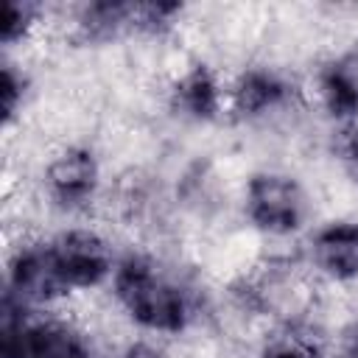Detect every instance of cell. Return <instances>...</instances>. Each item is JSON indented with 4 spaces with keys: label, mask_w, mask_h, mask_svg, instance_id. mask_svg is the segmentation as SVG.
<instances>
[{
    "label": "cell",
    "mask_w": 358,
    "mask_h": 358,
    "mask_svg": "<svg viewBox=\"0 0 358 358\" xmlns=\"http://www.w3.org/2000/svg\"><path fill=\"white\" fill-rule=\"evenodd\" d=\"M310 268L336 285L358 280V218H333L310 232Z\"/></svg>",
    "instance_id": "obj_9"
},
{
    "label": "cell",
    "mask_w": 358,
    "mask_h": 358,
    "mask_svg": "<svg viewBox=\"0 0 358 358\" xmlns=\"http://www.w3.org/2000/svg\"><path fill=\"white\" fill-rule=\"evenodd\" d=\"M3 358H98L90 338L70 322L36 316V310L6 296L3 302Z\"/></svg>",
    "instance_id": "obj_2"
},
{
    "label": "cell",
    "mask_w": 358,
    "mask_h": 358,
    "mask_svg": "<svg viewBox=\"0 0 358 358\" xmlns=\"http://www.w3.org/2000/svg\"><path fill=\"white\" fill-rule=\"evenodd\" d=\"M6 296L36 310L45 305H53L67 294L62 285L48 241H22L8 252L6 260Z\"/></svg>",
    "instance_id": "obj_6"
},
{
    "label": "cell",
    "mask_w": 358,
    "mask_h": 358,
    "mask_svg": "<svg viewBox=\"0 0 358 358\" xmlns=\"http://www.w3.org/2000/svg\"><path fill=\"white\" fill-rule=\"evenodd\" d=\"M257 358H324V355H322V347L310 336L288 330L282 336L268 338Z\"/></svg>",
    "instance_id": "obj_15"
},
{
    "label": "cell",
    "mask_w": 358,
    "mask_h": 358,
    "mask_svg": "<svg viewBox=\"0 0 358 358\" xmlns=\"http://www.w3.org/2000/svg\"><path fill=\"white\" fill-rule=\"evenodd\" d=\"M333 159L344 171V176L358 185V120L338 126L333 137Z\"/></svg>",
    "instance_id": "obj_16"
},
{
    "label": "cell",
    "mask_w": 358,
    "mask_h": 358,
    "mask_svg": "<svg viewBox=\"0 0 358 358\" xmlns=\"http://www.w3.org/2000/svg\"><path fill=\"white\" fill-rule=\"evenodd\" d=\"M42 185L56 210L84 213L95 204L101 190V159L90 145H64L48 159Z\"/></svg>",
    "instance_id": "obj_5"
},
{
    "label": "cell",
    "mask_w": 358,
    "mask_h": 358,
    "mask_svg": "<svg viewBox=\"0 0 358 358\" xmlns=\"http://www.w3.org/2000/svg\"><path fill=\"white\" fill-rule=\"evenodd\" d=\"M134 3H112L95 0L76 8L73 36L81 45H109L120 36H131Z\"/></svg>",
    "instance_id": "obj_11"
},
{
    "label": "cell",
    "mask_w": 358,
    "mask_h": 358,
    "mask_svg": "<svg viewBox=\"0 0 358 358\" xmlns=\"http://www.w3.org/2000/svg\"><path fill=\"white\" fill-rule=\"evenodd\" d=\"M168 109L187 123H215L227 112V84L207 62H190L168 87Z\"/></svg>",
    "instance_id": "obj_8"
},
{
    "label": "cell",
    "mask_w": 358,
    "mask_h": 358,
    "mask_svg": "<svg viewBox=\"0 0 358 358\" xmlns=\"http://www.w3.org/2000/svg\"><path fill=\"white\" fill-rule=\"evenodd\" d=\"M28 92H31V78L28 73L14 64V62H3V70H0V117H3V126L8 129L17 115L22 112L25 101H28Z\"/></svg>",
    "instance_id": "obj_14"
},
{
    "label": "cell",
    "mask_w": 358,
    "mask_h": 358,
    "mask_svg": "<svg viewBox=\"0 0 358 358\" xmlns=\"http://www.w3.org/2000/svg\"><path fill=\"white\" fill-rule=\"evenodd\" d=\"M109 285L126 319L143 333L179 336L193 322V302L187 291L173 277H168L148 255H123Z\"/></svg>",
    "instance_id": "obj_1"
},
{
    "label": "cell",
    "mask_w": 358,
    "mask_h": 358,
    "mask_svg": "<svg viewBox=\"0 0 358 358\" xmlns=\"http://www.w3.org/2000/svg\"><path fill=\"white\" fill-rule=\"evenodd\" d=\"M313 95L322 112L338 126L358 120V50L322 62L313 76Z\"/></svg>",
    "instance_id": "obj_10"
},
{
    "label": "cell",
    "mask_w": 358,
    "mask_h": 358,
    "mask_svg": "<svg viewBox=\"0 0 358 358\" xmlns=\"http://www.w3.org/2000/svg\"><path fill=\"white\" fill-rule=\"evenodd\" d=\"M48 249L67 294L106 285L120 260L109 241L92 227H67L48 241Z\"/></svg>",
    "instance_id": "obj_4"
},
{
    "label": "cell",
    "mask_w": 358,
    "mask_h": 358,
    "mask_svg": "<svg viewBox=\"0 0 358 358\" xmlns=\"http://www.w3.org/2000/svg\"><path fill=\"white\" fill-rule=\"evenodd\" d=\"M45 17V8L34 0H6L3 20H0V42L3 48H17L34 36Z\"/></svg>",
    "instance_id": "obj_12"
},
{
    "label": "cell",
    "mask_w": 358,
    "mask_h": 358,
    "mask_svg": "<svg viewBox=\"0 0 358 358\" xmlns=\"http://www.w3.org/2000/svg\"><path fill=\"white\" fill-rule=\"evenodd\" d=\"M338 355L341 358H358V316L341 330V336H338Z\"/></svg>",
    "instance_id": "obj_17"
},
{
    "label": "cell",
    "mask_w": 358,
    "mask_h": 358,
    "mask_svg": "<svg viewBox=\"0 0 358 358\" xmlns=\"http://www.w3.org/2000/svg\"><path fill=\"white\" fill-rule=\"evenodd\" d=\"M241 210L246 224L268 238H291L310 218V199L296 176L282 171H257L246 179Z\"/></svg>",
    "instance_id": "obj_3"
},
{
    "label": "cell",
    "mask_w": 358,
    "mask_h": 358,
    "mask_svg": "<svg viewBox=\"0 0 358 358\" xmlns=\"http://www.w3.org/2000/svg\"><path fill=\"white\" fill-rule=\"evenodd\" d=\"M294 84L280 70L252 64L243 67L227 87V112L241 123H255L282 112L294 101Z\"/></svg>",
    "instance_id": "obj_7"
},
{
    "label": "cell",
    "mask_w": 358,
    "mask_h": 358,
    "mask_svg": "<svg viewBox=\"0 0 358 358\" xmlns=\"http://www.w3.org/2000/svg\"><path fill=\"white\" fill-rule=\"evenodd\" d=\"M182 14H185L182 3H134L131 36H148V39L168 36L182 20Z\"/></svg>",
    "instance_id": "obj_13"
}]
</instances>
